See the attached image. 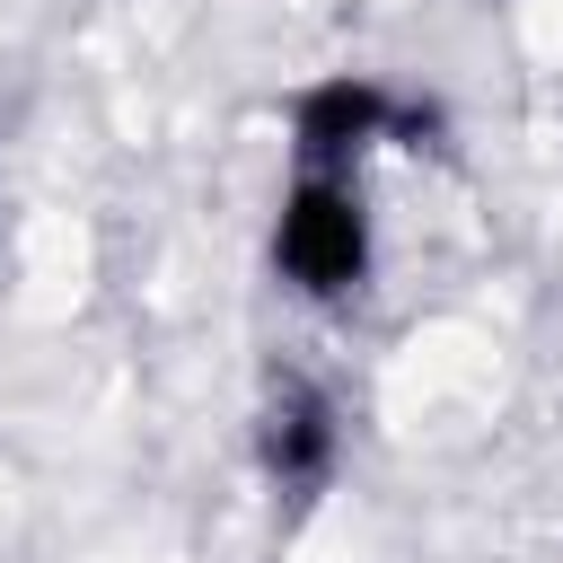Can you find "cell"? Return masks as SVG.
<instances>
[{
	"instance_id": "6da1fadb",
	"label": "cell",
	"mask_w": 563,
	"mask_h": 563,
	"mask_svg": "<svg viewBox=\"0 0 563 563\" xmlns=\"http://www.w3.org/2000/svg\"><path fill=\"white\" fill-rule=\"evenodd\" d=\"M264 255H273V282L308 308H352L378 273V220H369V194L361 176H317V167H290V185L273 194V229H264Z\"/></svg>"
},
{
	"instance_id": "7a4b0ae2",
	"label": "cell",
	"mask_w": 563,
	"mask_h": 563,
	"mask_svg": "<svg viewBox=\"0 0 563 563\" xmlns=\"http://www.w3.org/2000/svg\"><path fill=\"white\" fill-rule=\"evenodd\" d=\"M396 123H405V88H387L378 70H325L290 97V167L361 176L369 150H396Z\"/></svg>"
},
{
	"instance_id": "3957f363",
	"label": "cell",
	"mask_w": 563,
	"mask_h": 563,
	"mask_svg": "<svg viewBox=\"0 0 563 563\" xmlns=\"http://www.w3.org/2000/svg\"><path fill=\"white\" fill-rule=\"evenodd\" d=\"M255 466H264L273 493L317 501L343 475V405L317 378H273L264 405H255Z\"/></svg>"
}]
</instances>
